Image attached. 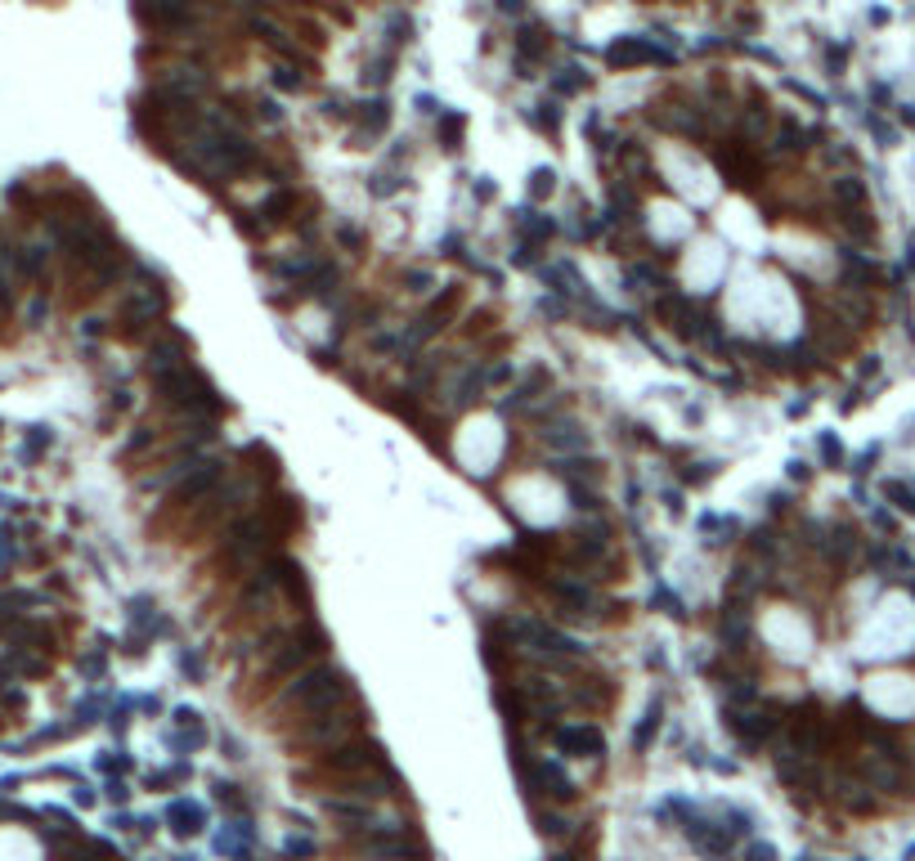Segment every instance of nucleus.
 Here are the masks:
<instances>
[{
  "mask_svg": "<svg viewBox=\"0 0 915 861\" xmlns=\"http://www.w3.org/2000/svg\"><path fill=\"white\" fill-rule=\"evenodd\" d=\"M327 772H369V767H382V750L373 740H359V745H342V750L323 763Z\"/></svg>",
  "mask_w": 915,
  "mask_h": 861,
  "instance_id": "nucleus-1",
  "label": "nucleus"
},
{
  "mask_svg": "<svg viewBox=\"0 0 915 861\" xmlns=\"http://www.w3.org/2000/svg\"><path fill=\"white\" fill-rule=\"evenodd\" d=\"M557 745H561L566 754L593 759V754H602V731H597V727H561V731H557Z\"/></svg>",
  "mask_w": 915,
  "mask_h": 861,
  "instance_id": "nucleus-2",
  "label": "nucleus"
},
{
  "mask_svg": "<svg viewBox=\"0 0 915 861\" xmlns=\"http://www.w3.org/2000/svg\"><path fill=\"white\" fill-rule=\"evenodd\" d=\"M534 780L543 785V795H553V799H574V785H570V776H566L557 763H539V767H534Z\"/></svg>",
  "mask_w": 915,
  "mask_h": 861,
  "instance_id": "nucleus-3",
  "label": "nucleus"
},
{
  "mask_svg": "<svg viewBox=\"0 0 915 861\" xmlns=\"http://www.w3.org/2000/svg\"><path fill=\"white\" fill-rule=\"evenodd\" d=\"M215 476H221V467H207V471H198L194 480H185V484H180V494H175V503H194L198 494H207L211 484H215Z\"/></svg>",
  "mask_w": 915,
  "mask_h": 861,
  "instance_id": "nucleus-4",
  "label": "nucleus"
},
{
  "mask_svg": "<svg viewBox=\"0 0 915 861\" xmlns=\"http://www.w3.org/2000/svg\"><path fill=\"white\" fill-rule=\"evenodd\" d=\"M350 727H355V723H346L342 714H333V718H327V723L310 727V736H306V740H310V745H327V740H337V736H346Z\"/></svg>",
  "mask_w": 915,
  "mask_h": 861,
  "instance_id": "nucleus-5",
  "label": "nucleus"
},
{
  "mask_svg": "<svg viewBox=\"0 0 915 861\" xmlns=\"http://www.w3.org/2000/svg\"><path fill=\"white\" fill-rule=\"evenodd\" d=\"M198 816H202V812H198L194 803H180V808H175V821H180L175 831H180V835H194V831H198Z\"/></svg>",
  "mask_w": 915,
  "mask_h": 861,
  "instance_id": "nucleus-6",
  "label": "nucleus"
},
{
  "mask_svg": "<svg viewBox=\"0 0 915 861\" xmlns=\"http://www.w3.org/2000/svg\"><path fill=\"white\" fill-rule=\"evenodd\" d=\"M274 82H279L283 90H301V77H297V67H279V72H274Z\"/></svg>",
  "mask_w": 915,
  "mask_h": 861,
  "instance_id": "nucleus-7",
  "label": "nucleus"
},
{
  "mask_svg": "<svg viewBox=\"0 0 915 861\" xmlns=\"http://www.w3.org/2000/svg\"><path fill=\"white\" fill-rule=\"evenodd\" d=\"M287 857H314V844H306V839H292V844H287Z\"/></svg>",
  "mask_w": 915,
  "mask_h": 861,
  "instance_id": "nucleus-8",
  "label": "nucleus"
},
{
  "mask_svg": "<svg viewBox=\"0 0 915 861\" xmlns=\"http://www.w3.org/2000/svg\"><path fill=\"white\" fill-rule=\"evenodd\" d=\"M534 194H539V198H543V194H553V175H547V171H539V175H534Z\"/></svg>",
  "mask_w": 915,
  "mask_h": 861,
  "instance_id": "nucleus-9",
  "label": "nucleus"
},
{
  "mask_svg": "<svg viewBox=\"0 0 915 861\" xmlns=\"http://www.w3.org/2000/svg\"><path fill=\"white\" fill-rule=\"evenodd\" d=\"M750 857H754V861H772V848H754Z\"/></svg>",
  "mask_w": 915,
  "mask_h": 861,
  "instance_id": "nucleus-10",
  "label": "nucleus"
}]
</instances>
